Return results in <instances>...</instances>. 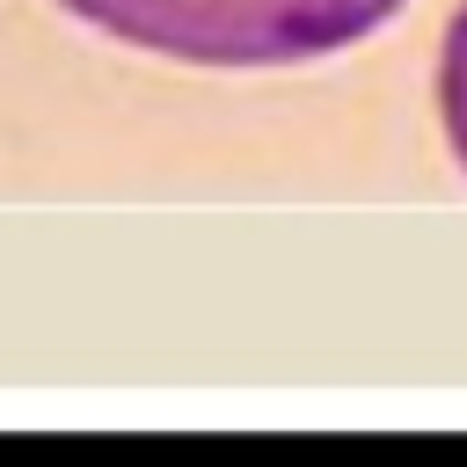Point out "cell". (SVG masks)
<instances>
[{"mask_svg":"<svg viewBox=\"0 0 467 467\" xmlns=\"http://www.w3.org/2000/svg\"><path fill=\"white\" fill-rule=\"evenodd\" d=\"M117 44L190 66H292L372 36L401 0H58Z\"/></svg>","mask_w":467,"mask_h":467,"instance_id":"cell-1","label":"cell"},{"mask_svg":"<svg viewBox=\"0 0 467 467\" xmlns=\"http://www.w3.org/2000/svg\"><path fill=\"white\" fill-rule=\"evenodd\" d=\"M438 109H445L452 153L467 161V7H460V15H452V29H445V66H438Z\"/></svg>","mask_w":467,"mask_h":467,"instance_id":"cell-2","label":"cell"}]
</instances>
